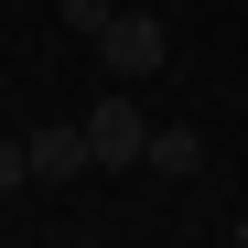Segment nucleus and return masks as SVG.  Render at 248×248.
I'll return each instance as SVG.
<instances>
[{
  "label": "nucleus",
  "instance_id": "nucleus-1",
  "mask_svg": "<svg viewBox=\"0 0 248 248\" xmlns=\"http://www.w3.org/2000/svg\"><path fill=\"white\" fill-rule=\"evenodd\" d=\"M87 151H97V173H130V162H151V119L130 97H97L87 108Z\"/></svg>",
  "mask_w": 248,
  "mask_h": 248
},
{
  "label": "nucleus",
  "instance_id": "nucleus-2",
  "mask_svg": "<svg viewBox=\"0 0 248 248\" xmlns=\"http://www.w3.org/2000/svg\"><path fill=\"white\" fill-rule=\"evenodd\" d=\"M97 54H108V76H162V54H173V32H162L151 11H119V22L97 32Z\"/></svg>",
  "mask_w": 248,
  "mask_h": 248
},
{
  "label": "nucleus",
  "instance_id": "nucleus-3",
  "mask_svg": "<svg viewBox=\"0 0 248 248\" xmlns=\"http://www.w3.org/2000/svg\"><path fill=\"white\" fill-rule=\"evenodd\" d=\"M22 151H32V184H76V173H97V151H87V119H44Z\"/></svg>",
  "mask_w": 248,
  "mask_h": 248
},
{
  "label": "nucleus",
  "instance_id": "nucleus-4",
  "mask_svg": "<svg viewBox=\"0 0 248 248\" xmlns=\"http://www.w3.org/2000/svg\"><path fill=\"white\" fill-rule=\"evenodd\" d=\"M151 173H173V184L205 173V140H194V130H151Z\"/></svg>",
  "mask_w": 248,
  "mask_h": 248
},
{
  "label": "nucleus",
  "instance_id": "nucleus-5",
  "mask_svg": "<svg viewBox=\"0 0 248 248\" xmlns=\"http://www.w3.org/2000/svg\"><path fill=\"white\" fill-rule=\"evenodd\" d=\"M54 22H65V32H87V44H97V32H108L119 11H108V0H54Z\"/></svg>",
  "mask_w": 248,
  "mask_h": 248
},
{
  "label": "nucleus",
  "instance_id": "nucleus-6",
  "mask_svg": "<svg viewBox=\"0 0 248 248\" xmlns=\"http://www.w3.org/2000/svg\"><path fill=\"white\" fill-rule=\"evenodd\" d=\"M11 184H32V151H22V140H0V194H11Z\"/></svg>",
  "mask_w": 248,
  "mask_h": 248
},
{
  "label": "nucleus",
  "instance_id": "nucleus-7",
  "mask_svg": "<svg viewBox=\"0 0 248 248\" xmlns=\"http://www.w3.org/2000/svg\"><path fill=\"white\" fill-rule=\"evenodd\" d=\"M237 248H248V227H237Z\"/></svg>",
  "mask_w": 248,
  "mask_h": 248
},
{
  "label": "nucleus",
  "instance_id": "nucleus-8",
  "mask_svg": "<svg viewBox=\"0 0 248 248\" xmlns=\"http://www.w3.org/2000/svg\"><path fill=\"white\" fill-rule=\"evenodd\" d=\"M237 11H248V0H237Z\"/></svg>",
  "mask_w": 248,
  "mask_h": 248
}]
</instances>
